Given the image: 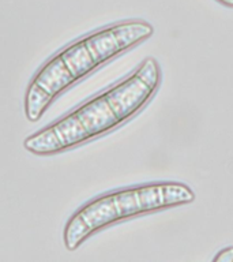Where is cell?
Listing matches in <instances>:
<instances>
[{"label":"cell","mask_w":233,"mask_h":262,"mask_svg":"<svg viewBox=\"0 0 233 262\" xmlns=\"http://www.w3.org/2000/svg\"><path fill=\"white\" fill-rule=\"evenodd\" d=\"M220 4H224L226 7H230L233 8V0H217Z\"/></svg>","instance_id":"cell-5"},{"label":"cell","mask_w":233,"mask_h":262,"mask_svg":"<svg viewBox=\"0 0 233 262\" xmlns=\"http://www.w3.org/2000/svg\"><path fill=\"white\" fill-rule=\"evenodd\" d=\"M153 34V25L131 19L102 28L71 42L53 55L32 78L25 94L26 119L40 120L61 93Z\"/></svg>","instance_id":"cell-2"},{"label":"cell","mask_w":233,"mask_h":262,"mask_svg":"<svg viewBox=\"0 0 233 262\" xmlns=\"http://www.w3.org/2000/svg\"><path fill=\"white\" fill-rule=\"evenodd\" d=\"M161 79L162 73L157 59L146 57L123 81L26 137L25 149L36 156L59 155L118 128L150 102Z\"/></svg>","instance_id":"cell-1"},{"label":"cell","mask_w":233,"mask_h":262,"mask_svg":"<svg viewBox=\"0 0 233 262\" xmlns=\"http://www.w3.org/2000/svg\"><path fill=\"white\" fill-rule=\"evenodd\" d=\"M194 201V190L180 182H154L114 190L96 196L78 209L65 224L63 242L65 249L74 251L91 235L119 221Z\"/></svg>","instance_id":"cell-3"},{"label":"cell","mask_w":233,"mask_h":262,"mask_svg":"<svg viewBox=\"0 0 233 262\" xmlns=\"http://www.w3.org/2000/svg\"><path fill=\"white\" fill-rule=\"evenodd\" d=\"M214 262H233V246L221 249L213 258Z\"/></svg>","instance_id":"cell-4"}]
</instances>
